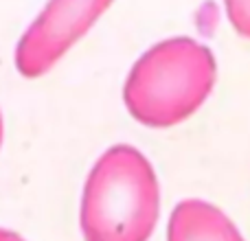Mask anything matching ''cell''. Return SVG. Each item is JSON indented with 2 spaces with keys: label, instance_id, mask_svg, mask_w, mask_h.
<instances>
[{
  "label": "cell",
  "instance_id": "8992f818",
  "mask_svg": "<svg viewBox=\"0 0 250 241\" xmlns=\"http://www.w3.org/2000/svg\"><path fill=\"white\" fill-rule=\"evenodd\" d=\"M0 241H26V239H24V237H20L18 233H13V230L0 228Z\"/></svg>",
  "mask_w": 250,
  "mask_h": 241
},
{
  "label": "cell",
  "instance_id": "7a4b0ae2",
  "mask_svg": "<svg viewBox=\"0 0 250 241\" xmlns=\"http://www.w3.org/2000/svg\"><path fill=\"white\" fill-rule=\"evenodd\" d=\"M160 215V186L149 160L114 145L95 162L82 195L86 241H147Z\"/></svg>",
  "mask_w": 250,
  "mask_h": 241
},
{
  "label": "cell",
  "instance_id": "6da1fadb",
  "mask_svg": "<svg viewBox=\"0 0 250 241\" xmlns=\"http://www.w3.org/2000/svg\"><path fill=\"white\" fill-rule=\"evenodd\" d=\"M215 55L193 38L154 44L132 66L123 86L127 112L147 127H171L189 119L215 86Z\"/></svg>",
  "mask_w": 250,
  "mask_h": 241
},
{
  "label": "cell",
  "instance_id": "277c9868",
  "mask_svg": "<svg viewBox=\"0 0 250 241\" xmlns=\"http://www.w3.org/2000/svg\"><path fill=\"white\" fill-rule=\"evenodd\" d=\"M167 241H244V237L211 202L182 200L169 217Z\"/></svg>",
  "mask_w": 250,
  "mask_h": 241
},
{
  "label": "cell",
  "instance_id": "3957f363",
  "mask_svg": "<svg viewBox=\"0 0 250 241\" xmlns=\"http://www.w3.org/2000/svg\"><path fill=\"white\" fill-rule=\"evenodd\" d=\"M114 0H48L16 46V68L24 77L48 73Z\"/></svg>",
  "mask_w": 250,
  "mask_h": 241
},
{
  "label": "cell",
  "instance_id": "5b68a950",
  "mask_svg": "<svg viewBox=\"0 0 250 241\" xmlns=\"http://www.w3.org/2000/svg\"><path fill=\"white\" fill-rule=\"evenodd\" d=\"M224 7L233 29L250 40V0H224Z\"/></svg>",
  "mask_w": 250,
  "mask_h": 241
},
{
  "label": "cell",
  "instance_id": "52a82bcc",
  "mask_svg": "<svg viewBox=\"0 0 250 241\" xmlns=\"http://www.w3.org/2000/svg\"><path fill=\"white\" fill-rule=\"evenodd\" d=\"M0 145H2V114H0Z\"/></svg>",
  "mask_w": 250,
  "mask_h": 241
}]
</instances>
